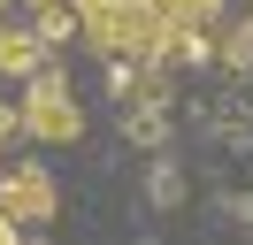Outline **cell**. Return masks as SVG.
I'll use <instances>...</instances> for the list:
<instances>
[{
    "mask_svg": "<svg viewBox=\"0 0 253 245\" xmlns=\"http://www.w3.org/2000/svg\"><path fill=\"white\" fill-rule=\"evenodd\" d=\"M69 8H77V23L108 54L176 61V54H200V39L222 15V0H69Z\"/></svg>",
    "mask_w": 253,
    "mask_h": 245,
    "instance_id": "6da1fadb",
    "label": "cell"
},
{
    "mask_svg": "<svg viewBox=\"0 0 253 245\" xmlns=\"http://www.w3.org/2000/svg\"><path fill=\"white\" fill-rule=\"evenodd\" d=\"M23 138H39V146H77L84 138V107H77V92H69V77L62 69H39V77H23Z\"/></svg>",
    "mask_w": 253,
    "mask_h": 245,
    "instance_id": "7a4b0ae2",
    "label": "cell"
},
{
    "mask_svg": "<svg viewBox=\"0 0 253 245\" xmlns=\"http://www.w3.org/2000/svg\"><path fill=\"white\" fill-rule=\"evenodd\" d=\"M54 207H62V192H54V176L39 161H16L8 176H0V214L16 230H31V222H54Z\"/></svg>",
    "mask_w": 253,
    "mask_h": 245,
    "instance_id": "3957f363",
    "label": "cell"
},
{
    "mask_svg": "<svg viewBox=\"0 0 253 245\" xmlns=\"http://www.w3.org/2000/svg\"><path fill=\"white\" fill-rule=\"evenodd\" d=\"M39 54H46V39L23 23H0V77H39Z\"/></svg>",
    "mask_w": 253,
    "mask_h": 245,
    "instance_id": "277c9868",
    "label": "cell"
},
{
    "mask_svg": "<svg viewBox=\"0 0 253 245\" xmlns=\"http://www.w3.org/2000/svg\"><path fill=\"white\" fill-rule=\"evenodd\" d=\"M146 192H154V207H176V168H154V184H146Z\"/></svg>",
    "mask_w": 253,
    "mask_h": 245,
    "instance_id": "5b68a950",
    "label": "cell"
},
{
    "mask_svg": "<svg viewBox=\"0 0 253 245\" xmlns=\"http://www.w3.org/2000/svg\"><path fill=\"white\" fill-rule=\"evenodd\" d=\"M222 54H230V69H253V31H230V46H222Z\"/></svg>",
    "mask_w": 253,
    "mask_h": 245,
    "instance_id": "8992f818",
    "label": "cell"
},
{
    "mask_svg": "<svg viewBox=\"0 0 253 245\" xmlns=\"http://www.w3.org/2000/svg\"><path fill=\"white\" fill-rule=\"evenodd\" d=\"M16 130H23V115H8V107H0V146H8Z\"/></svg>",
    "mask_w": 253,
    "mask_h": 245,
    "instance_id": "52a82bcc",
    "label": "cell"
},
{
    "mask_svg": "<svg viewBox=\"0 0 253 245\" xmlns=\"http://www.w3.org/2000/svg\"><path fill=\"white\" fill-rule=\"evenodd\" d=\"M8 238H16V222H8V214H0V245H8Z\"/></svg>",
    "mask_w": 253,
    "mask_h": 245,
    "instance_id": "ba28073f",
    "label": "cell"
}]
</instances>
